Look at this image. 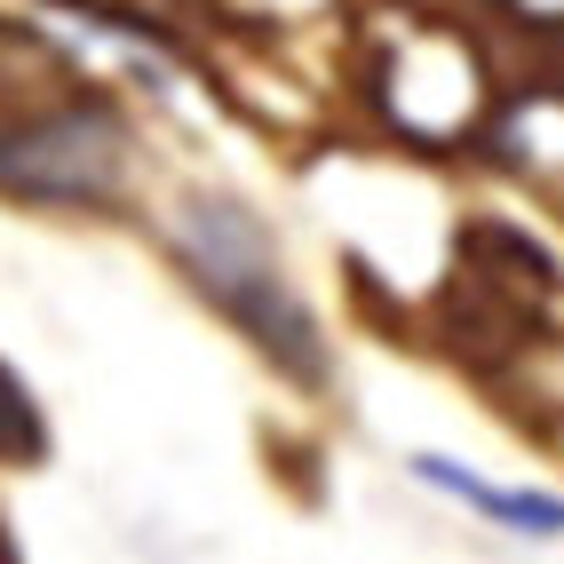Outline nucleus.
Returning <instances> with one entry per match:
<instances>
[{
  "instance_id": "6e6552de",
  "label": "nucleus",
  "mask_w": 564,
  "mask_h": 564,
  "mask_svg": "<svg viewBox=\"0 0 564 564\" xmlns=\"http://www.w3.org/2000/svg\"><path fill=\"white\" fill-rule=\"evenodd\" d=\"M501 9H517L524 24H564V0H501Z\"/></svg>"
},
{
  "instance_id": "20e7f679",
  "label": "nucleus",
  "mask_w": 564,
  "mask_h": 564,
  "mask_svg": "<svg viewBox=\"0 0 564 564\" xmlns=\"http://www.w3.org/2000/svg\"><path fill=\"white\" fill-rule=\"evenodd\" d=\"M462 271H469V279H485V286H501L509 303H524L533 318L556 303V286H564L556 254H549L541 239H524L517 223H494V215L462 223Z\"/></svg>"
},
{
  "instance_id": "39448f33",
  "label": "nucleus",
  "mask_w": 564,
  "mask_h": 564,
  "mask_svg": "<svg viewBox=\"0 0 564 564\" xmlns=\"http://www.w3.org/2000/svg\"><path fill=\"white\" fill-rule=\"evenodd\" d=\"M405 469L422 477V485H437V494H454V501H469V509H485V517H501L509 533L564 541V494H509V485H485V477H469L462 462H445V454H413Z\"/></svg>"
},
{
  "instance_id": "7ed1b4c3",
  "label": "nucleus",
  "mask_w": 564,
  "mask_h": 564,
  "mask_svg": "<svg viewBox=\"0 0 564 564\" xmlns=\"http://www.w3.org/2000/svg\"><path fill=\"white\" fill-rule=\"evenodd\" d=\"M437 326H445V350H454L462 366H477V373H501V366H509V358L541 334V318H533V311L509 303L501 286L469 279V271L445 279V294H437Z\"/></svg>"
},
{
  "instance_id": "0eeeda50",
  "label": "nucleus",
  "mask_w": 564,
  "mask_h": 564,
  "mask_svg": "<svg viewBox=\"0 0 564 564\" xmlns=\"http://www.w3.org/2000/svg\"><path fill=\"white\" fill-rule=\"evenodd\" d=\"M41 445H48V437H41V413H32L24 382L0 366V454H9V462H32Z\"/></svg>"
},
{
  "instance_id": "f257e3e1",
  "label": "nucleus",
  "mask_w": 564,
  "mask_h": 564,
  "mask_svg": "<svg viewBox=\"0 0 564 564\" xmlns=\"http://www.w3.org/2000/svg\"><path fill=\"white\" fill-rule=\"evenodd\" d=\"M175 254H183V271L199 279V294L279 373H294V382H326V334H318L311 303L286 286L271 239H262V223L239 199H183Z\"/></svg>"
},
{
  "instance_id": "f03ea898",
  "label": "nucleus",
  "mask_w": 564,
  "mask_h": 564,
  "mask_svg": "<svg viewBox=\"0 0 564 564\" xmlns=\"http://www.w3.org/2000/svg\"><path fill=\"white\" fill-rule=\"evenodd\" d=\"M128 175V120L104 96H64L0 120V199L96 207Z\"/></svg>"
},
{
  "instance_id": "423d86ee",
  "label": "nucleus",
  "mask_w": 564,
  "mask_h": 564,
  "mask_svg": "<svg viewBox=\"0 0 564 564\" xmlns=\"http://www.w3.org/2000/svg\"><path fill=\"white\" fill-rule=\"evenodd\" d=\"M494 160L556 192V160H564V96H556V88H533V96H517V104L501 111Z\"/></svg>"
}]
</instances>
